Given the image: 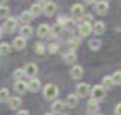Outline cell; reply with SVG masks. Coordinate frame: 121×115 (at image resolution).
<instances>
[{
  "label": "cell",
  "instance_id": "20",
  "mask_svg": "<svg viewBox=\"0 0 121 115\" xmlns=\"http://www.w3.org/2000/svg\"><path fill=\"white\" fill-rule=\"evenodd\" d=\"M76 59H77V56H76L74 50H70L68 53L64 55V61H65V64H73V62H76Z\"/></svg>",
  "mask_w": 121,
  "mask_h": 115
},
{
  "label": "cell",
  "instance_id": "41",
  "mask_svg": "<svg viewBox=\"0 0 121 115\" xmlns=\"http://www.w3.org/2000/svg\"><path fill=\"white\" fill-rule=\"evenodd\" d=\"M39 2H47V0H39Z\"/></svg>",
  "mask_w": 121,
  "mask_h": 115
},
{
  "label": "cell",
  "instance_id": "15",
  "mask_svg": "<svg viewBox=\"0 0 121 115\" xmlns=\"http://www.w3.org/2000/svg\"><path fill=\"white\" fill-rule=\"evenodd\" d=\"M12 47L14 49H17V50H23V49L26 47V38L24 36H17L14 40V43H12Z\"/></svg>",
  "mask_w": 121,
  "mask_h": 115
},
{
  "label": "cell",
  "instance_id": "26",
  "mask_svg": "<svg viewBox=\"0 0 121 115\" xmlns=\"http://www.w3.org/2000/svg\"><path fill=\"white\" fill-rule=\"evenodd\" d=\"M64 108H65V103H64V102H60V100L53 102V105H52L53 112H60V111H62Z\"/></svg>",
  "mask_w": 121,
  "mask_h": 115
},
{
  "label": "cell",
  "instance_id": "28",
  "mask_svg": "<svg viewBox=\"0 0 121 115\" xmlns=\"http://www.w3.org/2000/svg\"><path fill=\"white\" fill-rule=\"evenodd\" d=\"M9 91H8V88H2L0 89V102H8V98H9Z\"/></svg>",
  "mask_w": 121,
  "mask_h": 115
},
{
  "label": "cell",
  "instance_id": "35",
  "mask_svg": "<svg viewBox=\"0 0 121 115\" xmlns=\"http://www.w3.org/2000/svg\"><path fill=\"white\" fill-rule=\"evenodd\" d=\"M83 23H92V15H82Z\"/></svg>",
  "mask_w": 121,
  "mask_h": 115
},
{
  "label": "cell",
  "instance_id": "12",
  "mask_svg": "<svg viewBox=\"0 0 121 115\" xmlns=\"http://www.w3.org/2000/svg\"><path fill=\"white\" fill-rule=\"evenodd\" d=\"M70 76L73 79L79 80L83 76V67H80V65H74V67L71 68V71H70Z\"/></svg>",
  "mask_w": 121,
  "mask_h": 115
},
{
  "label": "cell",
  "instance_id": "5",
  "mask_svg": "<svg viewBox=\"0 0 121 115\" xmlns=\"http://www.w3.org/2000/svg\"><path fill=\"white\" fill-rule=\"evenodd\" d=\"M43 12L47 15V17H52L56 12V3L55 2H45V5L43 8Z\"/></svg>",
  "mask_w": 121,
  "mask_h": 115
},
{
  "label": "cell",
  "instance_id": "11",
  "mask_svg": "<svg viewBox=\"0 0 121 115\" xmlns=\"http://www.w3.org/2000/svg\"><path fill=\"white\" fill-rule=\"evenodd\" d=\"M91 32H92V26H91L89 23H82V24L79 26V33H80V36H88V35H91Z\"/></svg>",
  "mask_w": 121,
  "mask_h": 115
},
{
  "label": "cell",
  "instance_id": "19",
  "mask_svg": "<svg viewBox=\"0 0 121 115\" xmlns=\"http://www.w3.org/2000/svg\"><path fill=\"white\" fill-rule=\"evenodd\" d=\"M62 30H64V26L59 24V23H56L53 27H50V36H59L60 33H62Z\"/></svg>",
  "mask_w": 121,
  "mask_h": 115
},
{
  "label": "cell",
  "instance_id": "36",
  "mask_svg": "<svg viewBox=\"0 0 121 115\" xmlns=\"http://www.w3.org/2000/svg\"><path fill=\"white\" fill-rule=\"evenodd\" d=\"M115 115H121V103L115 106Z\"/></svg>",
  "mask_w": 121,
  "mask_h": 115
},
{
  "label": "cell",
  "instance_id": "25",
  "mask_svg": "<svg viewBox=\"0 0 121 115\" xmlns=\"http://www.w3.org/2000/svg\"><path fill=\"white\" fill-rule=\"evenodd\" d=\"M101 47V41L97 40V38H92V40H89V49L91 50H100Z\"/></svg>",
  "mask_w": 121,
  "mask_h": 115
},
{
  "label": "cell",
  "instance_id": "30",
  "mask_svg": "<svg viewBox=\"0 0 121 115\" xmlns=\"http://www.w3.org/2000/svg\"><path fill=\"white\" fill-rule=\"evenodd\" d=\"M9 8H8L6 5H0V18H5L9 15Z\"/></svg>",
  "mask_w": 121,
  "mask_h": 115
},
{
  "label": "cell",
  "instance_id": "1",
  "mask_svg": "<svg viewBox=\"0 0 121 115\" xmlns=\"http://www.w3.org/2000/svg\"><path fill=\"white\" fill-rule=\"evenodd\" d=\"M58 95V86L53 85V83H48L44 88V97L45 100H53V98Z\"/></svg>",
  "mask_w": 121,
  "mask_h": 115
},
{
  "label": "cell",
  "instance_id": "42",
  "mask_svg": "<svg viewBox=\"0 0 121 115\" xmlns=\"http://www.w3.org/2000/svg\"><path fill=\"white\" fill-rule=\"evenodd\" d=\"M45 115H53V114H45Z\"/></svg>",
  "mask_w": 121,
  "mask_h": 115
},
{
  "label": "cell",
  "instance_id": "6",
  "mask_svg": "<svg viewBox=\"0 0 121 115\" xmlns=\"http://www.w3.org/2000/svg\"><path fill=\"white\" fill-rule=\"evenodd\" d=\"M108 9H109V5H108V2H104V0L95 3V12L98 15H106L108 14Z\"/></svg>",
  "mask_w": 121,
  "mask_h": 115
},
{
  "label": "cell",
  "instance_id": "39",
  "mask_svg": "<svg viewBox=\"0 0 121 115\" xmlns=\"http://www.w3.org/2000/svg\"><path fill=\"white\" fill-rule=\"evenodd\" d=\"M86 3H95V0H85Z\"/></svg>",
  "mask_w": 121,
  "mask_h": 115
},
{
  "label": "cell",
  "instance_id": "37",
  "mask_svg": "<svg viewBox=\"0 0 121 115\" xmlns=\"http://www.w3.org/2000/svg\"><path fill=\"white\" fill-rule=\"evenodd\" d=\"M17 115H29V111H24V109H23V111H18Z\"/></svg>",
  "mask_w": 121,
  "mask_h": 115
},
{
  "label": "cell",
  "instance_id": "29",
  "mask_svg": "<svg viewBox=\"0 0 121 115\" xmlns=\"http://www.w3.org/2000/svg\"><path fill=\"white\" fill-rule=\"evenodd\" d=\"M45 50H47V47H45L43 43H36V45H35V52L38 53V55H44Z\"/></svg>",
  "mask_w": 121,
  "mask_h": 115
},
{
  "label": "cell",
  "instance_id": "34",
  "mask_svg": "<svg viewBox=\"0 0 121 115\" xmlns=\"http://www.w3.org/2000/svg\"><path fill=\"white\" fill-rule=\"evenodd\" d=\"M45 47H47V50L50 52V53H56V52L59 50V45H58V44H55V43H53V44H48V45H45Z\"/></svg>",
  "mask_w": 121,
  "mask_h": 115
},
{
  "label": "cell",
  "instance_id": "38",
  "mask_svg": "<svg viewBox=\"0 0 121 115\" xmlns=\"http://www.w3.org/2000/svg\"><path fill=\"white\" fill-rule=\"evenodd\" d=\"M6 2L8 0H0V5H6Z\"/></svg>",
  "mask_w": 121,
  "mask_h": 115
},
{
  "label": "cell",
  "instance_id": "17",
  "mask_svg": "<svg viewBox=\"0 0 121 115\" xmlns=\"http://www.w3.org/2000/svg\"><path fill=\"white\" fill-rule=\"evenodd\" d=\"M20 35L24 36V38H30V36L33 35V29L30 27L29 24H23L21 29H20Z\"/></svg>",
  "mask_w": 121,
  "mask_h": 115
},
{
  "label": "cell",
  "instance_id": "21",
  "mask_svg": "<svg viewBox=\"0 0 121 115\" xmlns=\"http://www.w3.org/2000/svg\"><path fill=\"white\" fill-rule=\"evenodd\" d=\"M43 5L41 3H33L32 6H30V12L33 14V17H38V15H41L43 14Z\"/></svg>",
  "mask_w": 121,
  "mask_h": 115
},
{
  "label": "cell",
  "instance_id": "40",
  "mask_svg": "<svg viewBox=\"0 0 121 115\" xmlns=\"http://www.w3.org/2000/svg\"><path fill=\"white\" fill-rule=\"evenodd\" d=\"M2 36H3V29L0 27V38H2Z\"/></svg>",
  "mask_w": 121,
  "mask_h": 115
},
{
  "label": "cell",
  "instance_id": "8",
  "mask_svg": "<svg viewBox=\"0 0 121 115\" xmlns=\"http://www.w3.org/2000/svg\"><path fill=\"white\" fill-rule=\"evenodd\" d=\"M65 103V108H76L79 103V95L77 94H70L67 95V100L64 102Z\"/></svg>",
  "mask_w": 121,
  "mask_h": 115
},
{
  "label": "cell",
  "instance_id": "10",
  "mask_svg": "<svg viewBox=\"0 0 121 115\" xmlns=\"http://www.w3.org/2000/svg\"><path fill=\"white\" fill-rule=\"evenodd\" d=\"M14 89H15V93H18V94H24L26 91H27V82H24L23 79L17 80L15 85H14Z\"/></svg>",
  "mask_w": 121,
  "mask_h": 115
},
{
  "label": "cell",
  "instance_id": "18",
  "mask_svg": "<svg viewBox=\"0 0 121 115\" xmlns=\"http://www.w3.org/2000/svg\"><path fill=\"white\" fill-rule=\"evenodd\" d=\"M92 30L95 32V35H101V33L106 30L104 23L103 21H95V23H94V26H92Z\"/></svg>",
  "mask_w": 121,
  "mask_h": 115
},
{
  "label": "cell",
  "instance_id": "27",
  "mask_svg": "<svg viewBox=\"0 0 121 115\" xmlns=\"http://www.w3.org/2000/svg\"><path fill=\"white\" fill-rule=\"evenodd\" d=\"M11 53V45L8 43H2L0 44V55H9Z\"/></svg>",
  "mask_w": 121,
  "mask_h": 115
},
{
  "label": "cell",
  "instance_id": "24",
  "mask_svg": "<svg viewBox=\"0 0 121 115\" xmlns=\"http://www.w3.org/2000/svg\"><path fill=\"white\" fill-rule=\"evenodd\" d=\"M113 86H115V83H113L112 76H106V77H103V88L104 89H112Z\"/></svg>",
  "mask_w": 121,
  "mask_h": 115
},
{
  "label": "cell",
  "instance_id": "13",
  "mask_svg": "<svg viewBox=\"0 0 121 115\" xmlns=\"http://www.w3.org/2000/svg\"><path fill=\"white\" fill-rule=\"evenodd\" d=\"M36 33H38V36H41V38L50 36V26H48V24H41V26H38Z\"/></svg>",
  "mask_w": 121,
  "mask_h": 115
},
{
  "label": "cell",
  "instance_id": "2",
  "mask_svg": "<svg viewBox=\"0 0 121 115\" xmlns=\"http://www.w3.org/2000/svg\"><path fill=\"white\" fill-rule=\"evenodd\" d=\"M17 24H18V21H17V18H6V21L3 23V26H2V29H3V32H6V33H12L15 29H17Z\"/></svg>",
  "mask_w": 121,
  "mask_h": 115
},
{
  "label": "cell",
  "instance_id": "43",
  "mask_svg": "<svg viewBox=\"0 0 121 115\" xmlns=\"http://www.w3.org/2000/svg\"><path fill=\"white\" fill-rule=\"evenodd\" d=\"M64 115H67V114H64Z\"/></svg>",
  "mask_w": 121,
  "mask_h": 115
},
{
  "label": "cell",
  "instance_id": "22",
  "mask_svg": "<svg viewBox=\"0 0 121 115\" xmlns=\"http://www.w3.org/2000/svg\"><path fill=\"white\" fill-rule=\"evenodd\" d=\"M97 111H98V100L91 98V100L88 102V112L89 114H95Z\"/></svg>",
  "mask_w": 121,
  "mask_h": 115
},
{
  "label": "cell",
  "instance_id": "33",
  "mask_svg": "<svg viewBox=\"0 0 121 115\" xmlns=\"http://www.w3.org/2000/svg\"><path fill=\"white\" fill-rule=\"evenodd\" d=\"M112 79H113V83H115V85H120L121 83V71H115L112 74Z\"/></svg>",
  "mask_w": 121,
  "mask_h": 115
},
{
  "label": "cell",
  "instance_id": "9",
  "mask_svg": "<svg viewBox=\"0 0 121 115\" xmlns=\"http://www.w3.org/2000/svg\"><path fill=\"white\" fill-rule=\"evenodd\" d=\"M41 89V82L35 77H32L27 82V91H30V93H36V91Z\"/></svg>",
  "mask_w": 121,
  "mask_h": 115
},
{
  "label": "cell",
  "instance_id": "31",
  "mask_svg": "<svg viewBox=\"0 0 121 115\" xmlns=\"http://www.w3.org/2000/svg\"><path fill=\"white\" fill-rule=\"evenodd\" d=\"M23 77H24V70H23V68H17V70L14 71V79L15 80H20Z\"/></svg>",
  "mask_w": 121,
  "mask_h": 115
},
{
  "label": "cell",
  "instance_id": "23",
  "mask_svg": "<svg viewBox=\"0 0 121 115\" xmlns=\"http://www.w3.org/2000/svg\"><path fill=\"white\" fill-rule=\"evenodd\" d=\"M20 20L23 23H30L33 20V14L30 12V11H23V12L20 14Z\"/></svg>",
  "mask_w": 121,
  "mask_h": 115
},
{
  "label": "cell",
  "instance_id": "7",
  "mask_svg": "<svg viewBox=\"0 0 121 115\" xmlns=\"http://www.w3.org/2000/svg\"><path fill=\"white\" fill-rule=\"evenodd\" d=\"M23 70H24V76H27V77H35L36 76V73H38V67L35 64H27L26 65L24 68H23Z\"/></svg>",
  "mask_w": 121,
  "mask_h": 115
},
{
  "label": "cell",
  "instance_id": "4",
  "mask_svg": "<svg viewBox=\"0 0 121 115\" xmlns=\"http://www.w3.org/2000/svg\"><path fill=\"white\" fill-rule=\"evenodd\" d=\"M91 94H92V98H95V100H101V98L104 97V94H106V89L101 85H97V86H94L92 89H91Z\"/></svg>",
  "mask_w": 121,
  "mask_h": 115
},
{
  "label": "cell",
  "instance_id": "14",
  "mask_svg": "<svg viewBox=\"0 0 121 115\" xmlns=\"http://www.w3.org/2000/svg\"><path fill=\"white\" fill-rule=\"evenodd\" d=\"M8 106H9V109L17 111L18 108H21V98L20 97H9L8 98Z\"/></svg>",
  "mask_w": 121,
  "mask_h": 115
},
{
  "label": "cell",
  "instance_id": "16",
  "mask_svg": "<svg viewBox=\"0 0 121 115\" xmlns=\"http://www.w3.org/2000/svg\"><path fill=\"white\" fill-rule=\"evenodd\" d=\"M71 15L76 18H80L83 15V6L80 5V3H76V5H73V8H71Z\"/></svg>",
  "mask_w": 121,
  "mask_h": 115
},
{
  "label": "cell",
  "instance_id": "32",
  "mask_svg": "<svg viewBox=\"0 0 121 115\" xmlns=\"http://www.w3.org/2000/svg\"><path fill=\"white\" fill-rule=\"evenodd\" d=\"M79 43H80V40H79V38H70V41H68V45L71 47V50H74V49H77Z\"/></svg>",
  "mask_w": 121,
  "mask_h": 115
},
{
  "label": "cell",
  "instance_id": "3",
  "mask_svg": "<svg viewBox=\"0 0 121 115\" xmlns=\"http://www.w3.org/2000/svg\"><path fill=\"white\" fill-rule=\"evenodd\" d=\"M89 93H91V88L88 83H79L77 88H76V94L79 97H86V95H89Z\"/></svg>",
  "mask_w": 121,
  "mask_h": 115
}]
</instances>
